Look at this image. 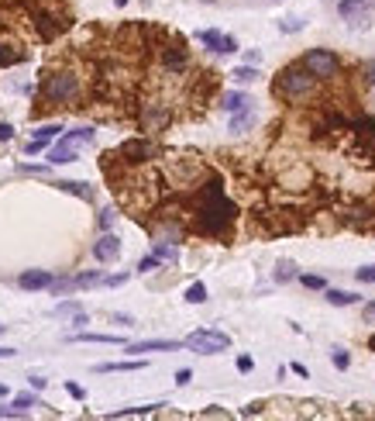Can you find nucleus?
Returning a JSON list of instances; mask_svg holds the SVG:
<instances>
[{
    "instance_id": "25",
    "label": "nucleus",
    "mask_w": 375,
    "mask_h": 421,
    "mask_svg": "<svg viewBox=\"0 0 375 421\" xmlns=\"http://www.w3.org/2000/svg\"><path fill=\"white\" fill-rule=\"evenodd\" d=\"M73 283L76 287H96V283H103V276L100 273H80V276H73Z\"/></svg>"
},
{
    "instance_id": "11",
    "label": "nucleus",
    "mask_w": 375,
    "mask_h": 421,
    "mask_svg": "<svg viewBox=\"0 0 375 421\" xmlns=\"http://www.w3.org/2000/svg\"><path fill=\"white\" fill-rule=\"evenodd\" d=\"M52 283H55V276H52L49 270H28V273L17 276V287H21V290H45V287H52Z\"/></svg>"
},
{
    "instance_id": "44",
    "label": "nucleus",
    "mask_w": 375,
    "mask_h": 421,
    "mask_svg": "<svg viewBox=\"0 0 375 421\" xmlns=\"http://www.w3.org/2000/svg\"><path fill=\"white\" fill-rule=\"evenodd\" d=\"M0 397H7V387H0Z\"/></svg>"
},
{
    "instance_id": "32",
    "label": "nucleus",
    "mask_w": 375,
    "mask_h": 421,
    "mask_svg": "<svg viewBox=\"0 0 375 421\" xmlns=\"http://www.w3.org/2000/svg\"><path fill=\"white\" fill-rule=\"evenodd\" d=\"M362 80H365L369 87H375V59H369V63L362 66Z\"/></svg>"
},
{
    "instance_id": "40",
    "label": "nucleus",
    "mask_w": 375,
    "mask_h": 421,
    "mask_svg": "<svg viewBox=\"0 0 375 421\" xmlns=\"http://www.w3.org/2000/svg\"><path fill=\"white\" fill-rule=\"evenodd\" d=\"M14 138V128L10 124H0V142H10Z\"/></svg>"
},
{
    "instance_id": "45",
    "label": "nucleus",
    "mask_w": 375,
    "mask_h": 421,
    "mask_svg": "<svg viewBox=\"0 0 375 421\" xmlns=\"http://www.w3.org/2000/svg\"><path fill=\"white\" fill-rule=\"evenodd\" d=\"M114 3H117V7H124V3H128V0H114Z\"/></svg>"
},
{
    "instance_id": "7",
    "label": "nucleus",
    "mask_w": 375,
    "mask_h": 421,
    "mask_svg": "<svg viewBox=\"0 0 375 421\" xmlns=\"http://www.w3.org/2000/svg\"><path fill=\"white\" fill-rule=\"evenodd\" d=\"M375 10V0H341L338 3V14L348 21V24H369Z\"/></svg>"
},
{
    "instance_id": "9",
    "label": "nucleus",
    "mask_w": 375,
    "mask_h": 421,
    "mask_svg": "<svg viewBox=\"0 0 375 421\" xmlns=\"http://www.w3.org/2000/svg\"><path fill=\"white\" fill-rule=\"evenodd\" d=\"M94 259L96 263H114V259H121V238L110 235V231H103V235L94 242Z\"/></svg>"
},
{
    "instance_id": "46",
    "label": "nucleus",
    "mask_w": 375,
    "mask_h": 421,
    "mask_svg": "<svg viewBox=\"0 0 375 421\" xmlns=\"http://www.w3.org/2000/svg\"><path fill=\"white\" fill-rule=\"evenodd\" d=\"M200 3H213V0H200Z\"/></svg>"
},
{
    "instance_id": "1",
    "label": "nucleus",
    "mask_w": 375,
    "mask_h": 421,
    "mask_svg": "<svg viewBox=\"0 0 375 421\" xmlns=\"http://www.w3.org/2000/svg\"><path fill=\"white\" fill-rule=\"evenodd\" d=\"M231 217H234V204L224 197V187L213 180V183L203 187V194H200L196 224H200V231H207V235H220V231L231 224Z\"/></svg>"
},
{
    "instance_id": "37",
    "label": "nucleus",
    "mask_w": 375,
    "mask_h": 421,
    "mask_svg": "<svg viewBox=\"0 0 375 421\" xmlns=\"http://www.w3.org/2000/svg\"><path fill=\"white\" fill-rule=\"evenodd\" d=\"M114 217H117V214H114L110 208H107V210H100V228H110V224H114Z\"/></svg>"
},
{
    "instance_id": "17",
    "label": "nucleus",
    "mask_w": 375,
    "mask_h": 421,
    "mask_svg": "<svg viewBox=\"0 0 375 421\" xmlns=\"http://www.w3.org/2000/svg\"><path fill=\"white\" fill-rule=\"evenodd\" d=\"M220 107H224L227 114H238V110L252 107V101H248L245 94H224V101H220Z\"/></svg>"
},
{
    "instance_id": "26",
    "label": "nucleus",
    "mask_w": 375,
    "mask_h": 421,
    "mask_svg": "<svg viewBox=\"0 0 375 421\" xmlns=\"http://www.w3.org/2000/svg\"><path fill=\"white\" fill-rule=\"evenodd\" d=\"M299 283H303V287H310V290H324V287H327V283H324V276H317V273H303V276H299Z\"/></svg>"
},
{
    "instance_id": "12",
    "label": "nucleus",
    "mask_w": 375,
    "mask_h": 421,
    "mask_svg": "<svg viewBox=\"0 0 375 421\" xmlns=\"http://www.w3.org/2000/svg\"><path fill=\"white\" fill-rule=\"evenodd\" d=\"M55 187H59V190H66V194H73V197L94 201V187H90V183H83V180H59Z\"/></svg>"
},
{
    "instance_id": "31",
    "label": "nucleus",
    "mask_w": 375,
    "mask_h": 421,
    "mask_svg": "<svg viewBox=\"0 0 375 421\" xmlns=\"http://www.w3.org/2000/svg\"><path fill=\"white\" fill-rule=\"evenodd\" d=\"M355 280H358V283H375V266H362V270L355 273Z\"/></svg>"
},
{
    "instance_id": "16",
    "label": "nucleus",
    "mask_w": 375,
    "mask_h": 421,
    "mask_svg": "<svg viewBox=\"0 0 375 421\" xmlns=\"http://www.w3.org/2000/svg\"><path fill=\"white\" fill-rule=\"evenodd\" d=\"M362 297L358 294H348V290H327V304H334V308H351V304H358Z\"/></svg>"
},
{
    "instance_id": "21",
    "label": "nucleus",
    "mask_w": 375,
    "mask_h": 421,
    "mask_svg": "<svg viewBox=\"0 0 375 421\" xmlns=\"http://www.w3.org/2000/svg\"><path fill=\"white\" fill-rule=\"evenodd\" d=\"M293 276H296V266H293L289 259H282L279 266H276V283H289Z\"/></svg>"
},
{
    "instance_id": "27",
    "label": "nucleus",
    "mask_w": 375,
    "mask_h": 421,
    "mask_svg": "<svg viewBox=\"0 0 375 421\" xmlns=\"http://www.w3.org/2000/svg\"><path fill=\"white\" fill-rule=\"evenodd\" d=\"M14 408H17V411H21V415H24V411H31V408H38V401H35V397H31V394H21V397H17V401H14Z\"/></svg>"
},
{
    "instance_id": "36",
    "label": "nucleus",
    "mask_w": 375,
    "mask_h": 421,
    "mask_svg": "<svg viewBox=\"0 0 375 421\" xmlns=\"http://www.w3.org/2000/svg\"><path fill=\"white\" fill-rule=\"evenodd\" d=\"M362 317H365V324H375V301H369V304L362 308Z\"/></svg>"
},
{
    "instance_id": "41",
    "label": "nucleus",
    "mask_w": 375,
    "mask_h": 421,
    "mask_svg": "<svg viewBox=\"0 0 375 421\" xmlns=\"http://www.w3.org/2000/svg\"><path fill=\"white\" fill-rule=\"evenodd\" d=\"M14 415H21V411H17V408H3V404H0V418H14Z\"/></svg>"
},
{
    "instance_id": "43",
    "label": "nucleus",
    "mask_w": 375,
    "mask_h": 421,
    "mask_svg": "<svg viewBox=\"0 0 375 421\" xmlns=\"http://www.w3.org/2000/svg\"><path fill=\"white\" fill-rule=\"evenodd\" d=\"M369 349H372V352H375V335H369Z\"/></svg>"
},
{
    "instance_id": "18",
    "label": "nucleus",
    "mask_w": 375,
    "mask_h": 421,
    "mask_svg": "<svg viewBox=\"0 0 375 421\" xmlns=\"http://www.w3.org/2000/svg\"><path fill=\"white\" fill-rule=\"evenodd\" d=\"M231 80L234 83H255L259 80V69L248 63V66H238V69H231Z\"/></svg>"
},
{
    "instance_id": "6",
    "label": "nucleus",
    "mask_w": 375,
    "mask_h": 421,
    "mask_svg": "<svg viewBox=\"0 0 375 421\" xmlns=\"http://www.w3.org/2000/svg\"><path fill=\"white\" fill-rule=\"evenodd\" d=\"M76 94H80V83H76L73 73H55V76H49V83H45V97H49V101H73Z\"/></svg>"
},
{
    "instance_id": "30",
    "label": "nucleus",
    "mask_w": 375,
    "mask_h": 421,
    "mask_svg": "<svg viewBox=\"0 0 375 421\" xmlns=\"http://www.w3.org/2000/svg\"><path fill=\"white\" fill-rule=\"evenodd\" d=\"M159 263H162V259H159V256H155V252H152V256H145V259H141V263H138V270H141V273H152V270H155V266H159Z\"/></svg>"
},
{
    "instance_id": "3",
    "label": "nucleus",
    "mask_w": 375,
    "mask_h": 421,
    "mask_svg": "<svg viewBox=\"0 0 375 421\" xmlns=\"http://www.w3.org/2000/svg\"><path fill=\"white\" fill-rule=\"evenodd\" d=\"M90 142H94V128H73V131L59 135V142H55L52 152H49V163H52V166L76 163V159H80V145H90Z\"/></svg>"
},
{
    "instance_id": "8",
    "label": "nucleus",
    "mask_w": 375,
    "mask_h": 421,
    "mask_svg": "<svg viewBox=\"0 0 375 421\" xmlns=\"http://www.w3.org/2000/svg\"><path fill=\"white\" fill-rule=\"evenodd\" d=\"M210 52H217V56H231V52H238V38L234 35H220V31H200L196 35Z\"/></svg>"
},
{
    "instance_id": "14",
    "label": "nucleus",
    "mask_w": 375,
    "mask_h": 421,
    "mask_svg": "<svg viewBox=\"0 0 375 421\" xmlns=\"http://www.w3.org/2000/svg\"><path fill=\"white\" fill-rule=\"evenodd\" d=\"M148 152H152V149H148V142H138V138L121 145V156H124V159H131V163H141V159H148Z\"/></svg>"
},
{
    "instance_id": "28",
    "label": "nucleus",
    "mask_w": 375,
    "mask_h": 421,
    "mask_svg": "<svg viewBox=\"0 0 375 421\" xmlns=\"http://www.w3.org/2000/svg\"><path fill=\"white\" fill-rule=\"evenodd\" d=\"M55 315H83V308H80V301H66V304H59V308H55Z\"/></svg>"
},
{
    "instance_id": "2",
    "label": "nucleus",
    "mask_w": 375,
    "mask_h": 421,
    "mask_svg": "<svg viewBox=\"0 0 375 421\" xmlns=\"http://www.w3.org/2000/svg\"><path fill=\"white\" fill-rule=\"evenodd\" d=\"M317 90V76L299 63V66H286L276 80V94H282L286 101H306Z\"/></svg>"
},
{
    "instance_id": "42",
    "label": "nucleus",
    "mask_w": 375,
    "mask_h": 421,
    "mask_svg": "<svg viewBox=\"0 0 375 421\" xmlns=\"http://www.w3.org/2000/svg\"><path fill=\"white\" fill-rule=\"evenodd\" d=\"M10 356H17V352H14V349H7V345H3V349H0V359H10Z\"/></svg>"
},
{
    "instance_id": "38",
    "label": "nucleus",
    "mask_w": 375,
    "mask_h": 421,
    "mask_svg": "<svg viewBox=\"0 0 375 421\" xmlns=\"http://www.w3.org/2000/svg\"><path fill=\"white\" fill-rule=\"evenodd\" d=\"M189 380H193V373H189V370H180V373H176V383H180V387H186Z\"/></svg>"
},
{
    "instance_id": "10",
    "label": "nucleus",
    "mask_w": 375,
    "mask_h": 421,
    "mask_svg": "<svg viewBox=\"0 0 375 421\" xmlns=\"http://www.w3.org/2000/svg\"><path fill=\"white\" fill-rule=\"evenodd\" d=\"M186 342H176V338H145V342H131L128 352H134V356H141V352H176Z\"/></svg>"
},
{
    "instance_id": "15",
    "label": "nucleus",
    "mask_w": 375,
    "mask_h": 421,
    "mask_svg": "<svg viewBox=\"0 0 375 421\" xmlns=\"http://www.w3.org/2000/svg\"><path fill=\"white\" fill-rule=\"evenodd\" d=\"M73 342H96V345H124V338L117 335H96V331H76Z\"/></svg>"
},
{
    "instance_id": "4",
    "label": "nucleus",
    "mask_w": 375,
    "mask_h": 421,
    "mask_svg": "<svg viewBox=\"0 0 375 421\" xmlns=\"http://www.w3.org/2000/svg\"><path fill=\"white\" fill-rule=\"evenodd\" d=\"M183 342H186L189 352H196V356H217V352L231 349V335L217 331V328H196V331H189Z\"/></svg>"
},
{
    "instance_id": "23",
    "label": "nucleus",
    "mask_w": 375,
    "mask_h": 421,
    "mask_svg": "<svg viewBox=\"0 0 375 421\" xmlns=\"http://www.w3.org/2000/svg\"><path fill=\"white\" fill-rule=\"evenodd\" d=\"M155 256H159V259L176 263V259H180V249H176V245H166V242H155Z\"/></svg>"
},
{
    "instance_id": "24",
    "label": "nucleus",
    "mask_w": 375,
    "mask_h": 421,
    "mask_svg": "<svg viewBox=\"0 0 375 421\" xmlns=\"http://www.w3.org/2000/svg\"><path fill=\"white\" fill-rule=\"evenodd\" d=\"M59 131H62V124H42V128L35 131V138H38V142H52Z\"/></svg>"
},
{
    "instance_id": "33",
    "label": "nucleus",
    "mask_w": 375,
    "mask_h": 421,
    "mask_svg": "<svg viewBox=\"0 0 375 421\" xmlns=\"http://www.w3.org/2000/svg\"><path fill=\"white\" fill-rule=\"evenodd\" d=\"M255 370V359L252 356H238V373H252Z\"/></svg>"
},
{
    "instance_id": "5",
    "label": "nucleus",
    "mask_w": 375,
    "mask_h": 421,
    "mask_svg": "<svg viewBox=\"0 0 375 421\" xmlns=\"http://www.w3.org/2000/svg\"><path fill=\"white\" fill-rule=\"evenodd\" d=\"M303 66L317 76V80H334L341 73V59L331 52V49H310L303 56Z\"/></svg>"
},
{
    "instance_id": "47",
    "label": "nucleus",
    "mask_w": 375,
    "mask_h": 421,
    "mask_svg": "<svg viewBox=\"0 0 375 421\" xmlns=\"http://www.w3.org/2000/svg\"><path fill=\"white\" fill-rule=\"evenodd\" d=\"M0 335H3V324H0Z\"/></svg>"
},
{
    "instance_id": "35",
    "label": "nucleus",
    "mask_w": 375,
    "mask_h": 421,
    "mask_svg": "<svg viewBox=\"0 0 375 421\" xmlns=\"http://www.w3.org/2000/svg\"><path fill=\"white\" fill-rule=\"evenodd\" d=\"M66 390H69V397H76V401H83V397H87V390H83L80 383H66Z\"/></svg>"
},
{
    "instance_id": "34",
    "label": "nucleus",
    "mask_w": 375,
    "mask_h": 421,
    "mask_svg": "<svg viewBox=\"0 0 375 421\" xmlns=\"http://www.w3.org/2000/svg\"><path fill=\"white\" fill-rule=\"evenodd\" d=\"M103 283H107V287H121V283H128V273H117V276H103Z\"/></svg>"
},
{
    "instance_id": "13",
    "label": "nucleus",
    "mask_w": 375,
    "mask_h": 421,
    "mask_svg": "<svg viewBox=\"0 0 375 421\" xmlns=\"http://www.w3.org/2000/svg\"><path fill=\"white\" fill-rule=\"evenodd\" d=\"M145 370V359H124V363H100L96 373H134Z\"/></svg>"
},
{
    "instance_id": "22",
    "label": "nucleus",
    "mask_w": 375,
    "mask_h": 421,
    "mask_svg": "<svg viewBox=\"0 0 375 421\" xmlns=\"http://www.w3.org/2000/svg\"><path fill=\"white\" fill-rule=\"evenodd\" d=\"M186 301H189V304H203V301H207V287H203V283H189V287H186Z\"/></svg>"
},
{
    "instance_id": "29",
    "label": "nucleus",
    "mask_w": 375,
    "mask_h": 421,
    "mask_svg": "<svg viewBox=\"0 0 375 421\" xmlns=\"http://www.w3.org/2000/svg\"><path fill=\"white\" fill-rule=\"evenodd\" d=\"M279 31H303V17H286V21H279Z\"/></svg>"
},
{
    "instance_id": "20",
    "label": "nucleus",
    "mask_w": 375,
    "mask_h": 421,
    "mask_svg": "<svg viewBox=\"0 0 375 421\" xmlns=\"http://www.w3.org/2000/svg\"><path fill=\"white\" fill-rule=\"evenodd\" d=\"M331 363H334L338 370H348V366H351V356H348V349L334 345V349H331Z\"/></svg>"
},
{
    "instance_id": "39",
    "label": "nucleus",
    "mask_w": 375,
    "mask_h": 421,
    "mask_svg": "<svg viewBox=\"0 0 375 421\" xmlns=\"http://www.w3.org/2000/svg\"><path fill=\"white\" fill-rule=\"evenodd\" d=\"M203 418H227V411H220V408H207Z\"/></svg>"
},
{
    "instance_id": "19",
    "label": "nucleus",
    "mask_w": 375,
    "mask_h": 421,
    "mask_svg": "<svg viewBox=\"0 0 375 421\" xmlns=\"http://www.w3.org/2000/svg\"><path fill=\"white\" fill-rule=\"evenodd\" d=\"M159 408H166V404H148V408H124V411H114L110 418H141V415H155Z\"/></svg>"
}]
</instances>
